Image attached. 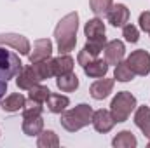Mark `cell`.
<instances>
[{
	"mask_svg": "<svg viewBox=\"0 0 150 148\" xmlns=\"http://www.w3.org/2000/svg\"><path fill=\"white\" fill-rule=\"evenodd\" d=\"M77 30H79V14L70 12L61 18L54 28V38L58 44L59 54H68L77 45Z\"/></svg>",
	"mask_w": 150,
	"mask_h": 148,
	"instance_id": "1",
	"label": "cell"
},
{
	"mask_svg": "<svg viewBox=\"0 0 150 148\" xmlns=\"http://www.w3.org/2000/svg\"><path fill=\"white\" fill-rule=\"evenodd\" d=\"M93 108L87 103H80L72 110H67L61 113V125L68 131V132H75L80 131L82 127L93 124Z\"/></svg>",
	"mask_w": 150,
	"mask_h": 148,
	"instance_id": "2",
	"label": "cell"
},
{
	"mask_svg": "<svg viewBox=\"0 0 150 148\" xmlns=\"http://www.w3.org/2000/svg\"><path fill=\"white\" fill-rule=\"evenodd\" d=\"M136 108V98L129 91H120L110 103V113H112L115 124L117 122H126L131 115V111Z\"/></svg>",
	"mask_w": 150,
	"mask_h": 148,
	"instance_id": "3",
	"label": "cell"
},
{
	"mask_svg": "<svg viewBox=\"0 0 150 148\" xmlns=\"http://www.w3.org/2000/svg\"><path fill=\"white\" fill-rule=\"evenodd\" d=\"M21 68H23V63L19 56L12 51H7L5 47H0V78L2 80L16 78Z\"/></svg>",
	"mask_w": 150,
	"mask_h": 148,
	"instance_id": "4",
	"label": "cell"
},
{
	"mask_svg": "<svg viewBox=\"0 0 150 148\" xmlns=\"http://www.w3.org/2000/svg\"><path fill=\"white\" fill-rule=\"evenodd\" d=\"M127 65L129 68L133 70L134 75H145L150 73V52H147L145 49H138V51H133L129 56H127Z\"/></svg>",
	"mask_w": 150,
	"mask_h": 148,
	"instance_id": "5",
	"label": "cell"
},
{
	"mask_svg": "<svg viewBox=\"0 0 150 148\" xmlns=\"http://www.w3.org/2000/svg\"><path fill=\"white\" fill-rule=\"evenodd\" d=\"M105 45H107V42L87 40V44L82 47V51H80V52H79V56H77V61H79V65L84 68L87 63H91L93 59H96V58L100 56V52L105 49Z\"/></svg>",
	"mask_w": 150,
	"mask_h": 148,
	"instance_id": "6",
	"label": "cell"
},
{
	"mask_svg": "<svg viewBox=\"0 0 150 148\" xmlns=\"http://www.w3.org/2000/svg\"><path fill=\"white\" fill-rule=\"evenodd\" d=\"M0 45H11L23 56L30 54V40L19 33H0Z\"/></svg>",
	"mask_w": 150,
	"mask_h": 148,
	"instance_id": "7",
	"label": "cell"
},
{
	"mask_svg": "<svg viewBox=\"0 0 150 148\" xmlns=\"http://www.w3.org/2000/svg\"><path fill=\"white\" fill-rule=\"evenodd\" d=\"M52 54V42L49 38H38L33 44V52L28 54L30 63H38L44 59H49Z\"/></svg>",
	"mask_w": 150,
	"mask_h": 148,
	"instance_id": "8",
	"label": "cell"
},
{
	"mask_svg": "<svg viewBox=\"0 0 150 148\" xmlns=\"http://www.w3.org/2000/svg\"><path fill=\"white\" fill-rule=\"evenodd\" d=\"M105 61L108 63V65H117V63H120L122 59H124V56H126V47H124V42H120V40H110V42H107V45H105Z\"/></svg>",
	"mask_w": 150,
	"mask_h": 148,
	"instance_id": "9",
	"label": "cell"
},
{
	"mask_svg": "<svg viewBox=\"0 0 150 148\" xmlns=\"http://www.w3.org/2000/svg\"><path fill=\"white\" fill-rule=\"evenodd\" d=\"M115 125V120H113L112 113L108 110H96L93 113V127L98 131V132H110L112 127Z\"/></svg>",
	"mask_w": 150,
	"mask_h": 148,
	"instance_id": "10",
	"label": "cell"
},
{
	"mask_svg": "<svg viewBox=\"0 0 150 148\" xmlns=\"http://www.w3.org/2000/svg\"><path fill=\"white\" fill-rule=\"evenodd\" d=\"M84 33L87 40H96V42H107L105 37V23L96 16L94 19H89L84 26Z\"/></svg>",
	"mask_w": 150,
	"mask_h": 148,
	"instance_id": "11",
	"label": "cell"
},
{
	"mask_svg": "<svg viewBox=\"0 0 150 148\" xmlns=\"http://www.w3.org/2000/svg\"><path fill=\"white\" fill-rule=\"evenodd\" d=\"M38 82H42V80H40V77H38L37 70L33 68V65L21 68V72L16 75V84H18V87H19V89H25V91H28L32 85H35Z\"/></svg>",
	"mask_w": 150,
	"mask_h": 148,
	"instance_id": "12",
	"label": "cell"
},
{
	"mask_svg": "<svg viewBox=\"0 0 150 148\" xmlns=\"http://www.w3.org/2000/svg\"><path fill=\"white\" fill-rule=\"evenodd\" d=\"M107 19L108 23L119 28V26H124L127 21H129V9L124 5V4H115L110 7V11L107 12Z\"/></svg>",
	"mask_w": 150,
	"mask_h": 148,
	"instance_id": "13",
	"label": "cell"
},
{
	"mask_svg": "<svg viewBox=\"0 0 150 148\" xmlns=\"http://www.w3.org/2000/svg\"><path fill=\"white\" fill-rule=\"evenodd\" d=\"M113 84H115V78H103L101 77V78H98L91 85L89 92H91V96L94 99H105V98L110 96V92L113 91Z\"/></svg>",
	"mask_w": 150,
	"mask_h": 148,
	"instance_id": "14",
	"label": "cell"
},
{
	"mask_svg": "<svg viewBox=\"0 0 150 148\" xmlns=\"http://www.w3.org/2000/svg\"><path fill=\"white\" fill-rule=\"evenodd\" d=\"M74 66H75L74 58L68 56V54H59L58 58L52 59V72H54V77H59V75L74 72Z\"/></svg>",
	"mask_w": 150,
	"mask_h": 148,
	"instance_id": "15",
	"label": "cell"
},
{
	"mask_svg": "<svg viewBox=\"0 0 150 148\" xmlns=\"http://www.w3.org/2000/svg\"><path fill=\"white\" fill-rule=\"evenodd\" d=\"M84 73L91 78H101L108 73V63L105 59H93L91 63H87L84 66Z\"/></svg>",
	"mask_w": 150,
	"mask_h": 148,
	"instance_id": "16",
	"label": "cell"
},
{
	"mask_svg": "<svg viewBox=\"0 0 150 148\" xmlns=\"http://www.w3.org/2000/svg\"><path fill=\"white\" fill-rule=\"evenodd\" d=\"M26 103V98L19 92H14V94H9L4 101H2V110L4 111H9V113H14V111H19L23 110Z\"/></svg>",
	"mask_w": 150,
	"mask_h": 148,
	"instance_id": "17",
	"label": "cell"
},
{
	"mask_svg": "<svg viewBox=\"0 0 150 148\" xmlns=\"http://www.w3.org/2000/svg\"><path fill=\"white\" fill-rule=\"evenodd\" d=\"M45 103H47V110L51 111V113H63V111L67 110V106L70 105V99L67 96L51 92L49 98L45 99Z\"/></svg>",
	"mask_w": 150,
	"mask_h": 148,
	"instance_id": "18",
	"label": "cell"
},
{
	"mask_svg": "<svg viewBox=\"0 0 150 148\" xmlns=\"http://www.w3.org/2000/svg\"><path fill=\"white\" fill-rule=\"evenodd\" d=\"M44 131V118L40 117H28L23 118V132L26 136H38Z\"/></svg>",
	"mask_w": 150,
	"mask_h": 148,
	"instance_id": "19",
	"label": "cell"
},
{
	"mask_svg": "<svg viewBox=\"0 0 150 148\" xmlns=\"http://www.w3.org/2000/svg\"><path fill=\"white\" fill-rule=\"evenodd\" d=\"M56 85H58V89L63 91V92H74L75 89L79 87V77H77L74 72L59 75V77L56 78Z\"/></svg>",
	"mask_w": 150,
	"mask_h": 148,
	"instance_id": "20",
	"label": "cell"
},
{
	"mask_svg": "<svg viewBox=\"0 0 150 148\" xmlns=\"http://www.w3.org/2000/svg\"><path fill=\"white\" fill-rule=\"evenodd\" d=\"M112 145L115 148H134L138 145V141L131 131H120L112 140Z\"/></svg>",
	"mask_w": 150,
	"mask_h": 148,
	"instance_id": "21",
	"label": "cell"
},
{
	"mask_svg": "<svg viewBox=\"0 0 150 148\" xmlns=\"http://www.w3.org/2000/svg\"><path fill=\"white\" fill-rule=\"evenodd\" d=\"M38 148H58L59 147V138L54 131H42L37 140Z\"/></svg>",
	"mask_w": 150,
	"mask_h": 148,
	"instance_id": "22",
	"label": "cell"
},
{
	"mask_svg": "<svg viewBox=\"0 0 150 148\" xmlns=\"http://www.w3.org/2000/svg\"><path fill=\"white\" fill-rule=\"evenodd\" d=\"M113 78H115V80H119V82H129V80H133V78H134V73H133V70L129 68L127 61H120V63H117V65H115Z\"/></svg>",
	"mask_w": 150,
	"mask_h": 148,
	"instance_id": "23",
	"label": "cell"
},
{
	"mask_svg": "<svg viewBox=\"0 0 150 148\" xmlns=\"http://www.w3.org/2000/svg\"><path fill=\"white\" fill-rule=\"evenodd\" d=\"M44 111V106L40 101H35L32 98L26 99L25 106H23V118H28V117H40Z\"/></svg>",
	"mask_w": 150,
	"mask_h": 148,
	"instance_id": "24",
	"label": "cell"
},
{
	"mask_svg": "<svg viewBox=\"0 0 150 148\" xmlns=\"http://www.w3.org/2000/svg\"><path fill=\"white\" fill-rule=\"evenodd\" d=\"M33 68L37 70L40 80H45V78H51L54 77V72H52V59H44V61H38V63H32Z\"/></svg>",
	"mask_w": 150,
	"mask_h": 148,
	"instance_id": "25",
	"label": "cell"
},
{
	"mask_svg": "<svg viewBox=\"0 0 150 148\" xmlns=\"http://www.w3.org/2000/svg\"><path fill=\"white\" fill-rule=\"evenodd\" d=\"M113 5V0H89V7L93 11L94 16H103L110 11V7Z\"/></svg>",
	"mask_w": 150,
	"mask_h": 148,
	"instance_id": "26",
	"label": "cell"
},
{
	"mask_svg": "<svg viewBox=\"0 0 150 148\" xmlns=\"http://www.w3.org/2000/svg\"><path fill=\"white\" fill-rule=\"evenodd\" d=\"M28 91H30V98H32V99H35V101H40V103H44V101L49 98V94H51L49 87H45V85H40V84L32 85Z\"/></svg>",
	"mask_w": 150,
	"mask_h": 148,
	"instance_id": "27",
	"label": "cell"
},
{
	"mask_svg": "<svg viewBox=\"0 0 150 148\" xmlns=\"http://www.w3.org/2000/svg\"><path fill=\"white\" fill-rule=\"evenodd\" d=\"M122 37L126 38L127 42H131V44H136V42L140 40V32H138V28H136L134 25L126 23V25L122 26Z\"/></svg>",
	"mask_w": 150,
	"mask_h": 148,
	"instance_id": "28",
	"label": "cell"
},
{
	"mask_svg": "<svg viewBox=\"0 0 150 148\" xmlns=\"http://www.w3.org/2000/svg\"><path fill=\"white\" fill-rule=\"evenodd\" d=\"M138 23H140V28H142L143 32L150 33V11H145V12H142V14H140Z\"/></svg>",
	"mask_w": 150,
	"mask_h": 148,
	"instance_id": "29",
	"label": "cell"
},
{
	"mask_svg": "<svg viewBox=\"0 0 150 148\" xmlns=\"http://www.w3.org/2000/svg\"><path fill=\"white\" fill-rule=\"evenodd\" d=\"M140 129H142V132H143V134H145V136L150 140V118L145 122V124H143V125H142V127H140Z\"/></svg>",
	"mask_w": 150,
	"mask_h": 148,
	"instance_id": "30",
	"label": "cell"
},
{
	"mask_svg": "<svg viewBox=\"0 0 150 148\" xmlns=\"http://www.w3.org/2000/svg\"><path fill=\"white\" fill-rule=\"evenodd\" d=\"M5 92H7V80H2V78H0V101H2V98L5 96Z\"/></svg>",
	"mask_w": 150,
	"mask_h": 148,
	"instance_id": "31",
	"label": "cell"
},
{
	"mask_svg": "<svg viewBox=\"0 0 150 148\" xmlns=\"http://www.w3.org/2000/svg\"><path fill=\"white\" fill-rule=\"evenodd\" d=\"M147 147H149V148H150V141H149V145H147Z\"/></svg>",
	"mask_w": 150,
	"mask_h": 148,
	"instance_id": "32",
	"label": "cell"
}]
</instances>
